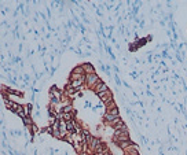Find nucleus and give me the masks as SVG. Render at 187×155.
<instances>
[{"label":"nucleus","mask_w":187,"mask_h":155,"mask_svg":"<svg viewBox=\"0 0 187 155\" xmlns=\"http://www.w3.org/2000/svg\"><path fill=\"white\" fill-rule=\"evenodd\" d=\"M6 105H7V107H8L10 110L15 111V113H17V111L21 108V105H19V103H14V102H10V100L6 102Z\"/></svg>","instance_id":"obj_1"}]
</instances>
